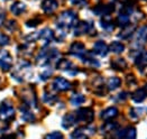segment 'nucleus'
<instances>
[{
	"label": "nucleus",
	"instance_id": "obj_1",
	"mask_svg": "<svg viewBox=\"0 0 147 139\" xmlns=\"http://www.w3.org/2000/svg\"><path fill=\"white\" fill-rule=\"evenodd\" d=\"M60 52L56 48H43L39 52L38 56H37V64L39 65H47L49 63L56 62L59 63L60 58Z\"/></svg>",
	"mask_w": 147,
	"mask_h": 139
},
{
	"label": "nucleus",
	"instance_id": "obj_2",
	"mask_svg": "<svg viewBox=\"0 0 147 139\" xmlns=\"http://www.w3.org/2000/svg\"><path fill=\"white\" fill-rule=\"evenodd\" d=\"M56 23H57V27L60 29L66 30V29H70L78 24V16L72 10H66V11H63L59 16Z\"/></svg>",
	"mask_w": 147,
	"mask_h": 139
},
{
	"label": "nucleus",
	"instance_id": "obj_3",
	"mask_svg": "<svg viewBox=\"0 0 147 139\" xmlns=\"http://www.w3.org/2000/svg\"><path fill=\"white\" fill-rule=\"evenodd\" d=\"M75 117H76V121L84 122V124H91L94 118V112L91 108H82L76 111Z\"/></svg>",
	"mask_w": 147,
	"mask_h": 139
},
{
	"label": "nucleus",
	"instance_id": "obj_4",
	"mask_svg": "<svg viewBox=\"0 0 147 139\" xmlns=\"http://www.w3.org/2000/svg\"><path fill=\"white\" fill-rule=\"evenodd\" d=\"M96 32L94 26L91 21H80L75 25V35L80 36V35H86V34H96L93 33Z\"/></svg>",
	"mask_w": 147,
	"mask_h": 139
},
{
	"label": "nucleus",
	"instance_id": "obj_5",
	"mask_svg": "<svg viewBox=\"0 0 147 139\" xmlns=\"http://www.w3.org/2000/svg\"><path fill=\"white\" fill-rule=\"evenodd\" d=\"M147 43V25L142 26L138 28L137 33H136L135 42H134V46L137 48L143 47Z\"/></svg>",
	"mask_w": 147,
	"mask_h": 139
},
{
	"label": "nucleus",
	"instance_id": "obj_6",
	"mask_svg": "<svg viewBox=\"0 0 147 139\" xmlns=\"http://www.w3.org/2000/svg\"><path fill=\"white\" fill-rule=\"evenodd\" d=\"M15 117V109L9 103H2L0 105V119L3 121H9Z\"/></svg>",
	"mask_w": 147,
	"mask_h": 139
},
{
	"label": "nucleus",
	"instance_id": "obj_7",
	"mask_svg": "<svg viewBox=\"0 0 147 139\" xmlns=\"http://www.w3.org/2000/svg\"><path fill=\"white\" fill-rule=\"evenodd\" d=\"M0 66L3 71H9L12 67V58L9 52L6 50L0 51Z\"/></svg>",
	"mask_w": 147,
	"mask_h": 139
},
{
	"label": "nucleus",
	"instance_id": "obj_8",
	"mask_svg": "<svg viewBox=\"0 0 147 139\" xmlns=\"http://www.w3.org/2000/svg\"><path fill=\"white\" fill-rule=\"evenodd\" d=\"M94 132H96V129L93 127L86 126L74 130L73 132L71 134V137L72 138H86L89 136H92Z\"/></svg>",
	"mask_w": 147,
	"mask_h": 139
},
{
	"label": "nucleus",
	"instance_id": "obj_9",
	"mask_svg": "<svg viewBox=\"0 0 147 139\" xmlns=\"http://www.w3.org/2000/svg\"><path fill=\"white\" fill-rule=\"evenodd\" d=\"M53 89L55 91H59V92H63V91H67L71 89V83L64 79V77H55L54 81H53V84H52Z\"/></svg>",
	"mask_w": 147,
	"mask_h": 139
},
{
	"label": "nucleus",
	"instance_id": "obj_10",
	"mask_svg": "<svg viewBox=\"0 0 147 139\" xmlns=\"http://www.w3.org/2000/svg\"><path fill=\"white\" fill-rule=\"evenodd\" d=\"M70 53L76 56V57H80V58H83V56L86 54V46L83 43H80V42H75L73 43L71 46H70Z\"/></svg>",
	"mask_w": 147,
	"mask_h": 139
},
{
	"label": "nucleus",
	"instance_id": "obj_11",
	"mask_svg": "<svg viewBox=\"0 0 147 139\" xmlns=\"http://www.w3.org/2000/svg\"><path fill=\"white\" fill-rule=\"evenodd\" d=\"M113 10H115V6L112 3H108V5H97L93 8V13H96V15H105V16H109Z\"/></svg>",
	"mask_w": 147,
	"mask_h": 139
},
{
	"label": "nucleus",
	"instance_id": "obj_12",
	"mask_svg": "<svg viewBox=\"0 0 147 139\" xmlns=\"http://www.w3.org/2000/svg\"><path fill=\"white\" fill-rule=\"evenodd\" d=\"M59 7L57 0H44L42 2V9L46 13H54Z\"/></svg>",
	"mask_w": 147,
	"mask_h": 139
},
{
	"label": "nucleus",
	"instance_id": "obj_13",
	"mask_svg": "<svg viewBox=\"0 0 147 139\" xmlns=\"http://www.w3.org/2000/svg\"><path fill=\"white\" fill-rule=\"evenodd\" d=\"M93 52L96 54H98L99 56H106L108 54V52H109V47L107 46V44L105 42L98 40L93 45Z\"/></svg>",
	"mask_w": 147,
	"mask_h": 139
},
{
	"label": "nucleus",
	"instance_id": "obj_14",
	"mask_svg": "<svg viewBox=\"0 0 147 139\" xmlns=\"http://www.w3.org/2000/svg\"><path fill=\"white\" fill-rule=\"evenodd\" d=\"M54 38V33L49 28H44L38 33V39H40L44 44H49L51 40Z\"/></svg>",
	"mask_w": 147,
	"mask_h": 139
},
{
	"label": "nucleus",
	"instance_id": "obj_15",
	"mask_svg": "<svg viewBox=\"0 0 147 139\" xmlns=\"http://www.w3.org/2000/svg\"><path fill=\"white\" fill-rule=\"evenodd\" d=\"M136 129L134 127H128L126 129L119 130L117 134V137H123V138H128V139H134L136 138Z\"/></svg>",
	"mask_w": 147,
	"mask_h": 139
},
{
	"label": "nucleus",
	"instance_id": "obj_16",
	"mask_svg": "<svg viewBox=\"0 0 147 139\" xmlns=\"http://www.w3.org/2000/svg\"><path fill=\"white\" fill-rule=\"evenodd\" d=\"M117 115H118V109L115 108V107H109V108H107L106 110L102 111L101 118L103 120H107L108 121V120H111V119L116 118Z\"/></svg>",
	"mask_w": 147,
	"mask_h": 139
},
{
	"label": "nucleus",
	"instance_id": "obj_17",
	"mask_svg": "<svg viewBox=\"0 0 147 139\" xmlns=\"http://www.w3.org/2000/svg\"><path fill=\"white\" fill-rule=\"evenodd\" d=\"M135 64L136 66L139 68V70H144L147 66V52H143V53H139L137 56L135 57Z\"/></svg>",
	"mask_w": 147,
	"mask_h": 139
},
{
	"label": "nucleus",
	"instance_id": "obj_18",
	"mask_svg": "<svg viewBox=\"0 0 147 139\" xmlns=\"http://www.w3.org/2000/svg\"><path fill=\"white\" fill-rule=\"evenodd\" d=\"M75 122H78L75 114H72V113L65 114L64 118H63V120H62V126L64 127L65 129H67V128H71Z\"/></svg>",
	"mask_w": 147,
	"mask_h": 139
},
{
	"label": "nucleus",
	"instance_id": "obj_19",
	"mask_svg": "<svg viewBox=\"0 0 147 139\" xmlns=\"http://www.w3.org/2000/svg\"><path fill=\"white\" fill-rule=\"evenodd\" d=\"M20 111H22V118L24 119L25 121H27V122H33V121L35 120V115H34L33 112H30V110L28 109V105H27V104L20 108Z\"/></svg>",
	"mask_w": 147,
	"mask_h": 139
},
{
	"label": "nucleus",
	"instance_id": "obj_20",
	"mask_svg": "<svg viewBox=\"0 0 147 139\" xmlns=\"http://www.w3.org/2000/svg\"><path fill=\"white\" fill-rule=\"evenodd\" d=\"M146 97H147V94H146V92H145V90L138 89V90H136L135 92L133 93L131 99H133V101L136 102V103H140V102H143L146 99Z\"/></svg>",
	"mask_w": 147,
	"mask_h": 139
},
{
	"label": "nucleus",
	"instance_id": "obj_21",
	"mask_svg": "<svg viewBox=\"0 0 147 139\" xmlns=\"http://www.w3.org/2000/svg\"><path fill=\"white\" fill-rule=\"evenodd\" d=\"M120 85H121V80L119 77H117V76H112V77H110L107 81V88L110 91H113V90L118 89Z\"/></svg>",
	"mask_w": 147,
	"mask_h": 139
},
{
	"label": "nucleus",
	"instance_id": "obj_22",
	"mask_svg": "<svg viewBox=\"0 0 147 139\" xmlns=\"http://www.w3.org/2000/svg\"><path fill=\"white\" fill-rule=\"evenodd\" d=\"M10 10H11V13L13 15H17L18 16V15L23 13L26 10V5H25L24 2L17 1V2H15L11 7H10Z\"/></svg>",
	"mask_w": 147,
	"mask_h": 139
},
{
	"label": "nucleus",
	"instance_id": "obj_23",
	"mask_svg": "<svg viewBox=\"0 0 147 139\" xmlns=\"http://www.w3.org/2000/svg\"><path fill=\"white\" fill-rule=\"evenodd\" d=\"M127 66V63L123 58H116L111 62V67L113 70H117V71H123Z\"/></svg>",
	"mask_w": 147,
	"mask_h": 139
},
{
	"label": "nucleus",
	"instance_id": "obj_24",
	"mask_svg": "<svg viewBox=\"0 0 147 139\" xmlns=\"http://www.w3.org/2000/svg\"><path fill=\"white\" fill-rule=\"evenodd\" d=\"M100 25H101V27H102L105 30H107V32H112V30H113V28H115V24H113V21L111 20L109 17H107V16H106L103 19H101Z\"/></svg>",
	"mask_w": 147,
	"mask_h": 139
},
{
	"label": "nucleus",
	"instance_id": "obj_25",
	"mask_svg": "<svg viewBox=\"0 0 147 139\" xmlns=\"http://www.w3.org/2000/svg\"><path fill=\"white\" fill-rule=\"evenodd\" d=\"M134 30H135V26L127 25L125 26V29H123L118 36L120 38H123V39H127V38H129L130 36L134 35Z\"/></svg>",
	"mask_w": 147,
	"mask_h": 139
},
{
	"label": "nucleus",
	"instance_id": "obj_26",
	"mask_svg": "<svg viewBox=\"0 0 147 139\" xmlns=\"http://www.w3.org/2000/svg\"><path fill=\"white\" fill-rule=\"evenodd\" d=\"M118 127H119L118 124L108 121L107 124H105L103 126L101 127V131H102V134H109V132H112V131H116Z\"/></svg>",
	"mask_w": 147,
	"mask_h": 139
},
{
	"label": "nucleus",
	"instance_id": "obj_27",
	"mask_svg": "<svg viewBox=\"0 0 147 139\" xmlns=\"http://www.w3.org/2000/svg\"><path fill=\"white\" fill-rule=\"evenodd\" d=\"M109 50L115 54H121L125 51V45L120 42H113L109 46Z\"/></svg>",
	"mask_w": 147,
	"mask_h": 139
},
{
	"label": "nucleus",
	"instance_id": "obj_28",
	"mask_svg": "<svg viewBox=\"0 0 147 139\" xmlns=\"http://www.w3.org/2000/svg\"><path fill=\"white\" fill-rule=\"evenodd\" d=\"M71 104L74 105V107H76V105H80V104H82L83 102L86 101V97L83 95V94H81V93H75L72 95V98H71Z\"/></svg>",
	"mask_w": 147,
	"mask_h": 139
},
{
	"label": "nucleus",
	"instance_id": "obj_29",
	"mask_svg": "<svg viewBox=\"0 0 147 139\" xmlns=\"http://www.w3.org/2000/svg\"><path fill=\"white\" fill-rule=\"evenodd\" d=\"M57 67L63 71H69V70L73 68V63L69 60H60L57 63Z\"/></svg>",
	"mask_w": 147,
	"mask_h": 139
},
{
	"label": "nucleus",
	"instance_id": "obj_30",
	"mask_svg": "<svg viewBox=\"0 0 147 139\" xmlns=\"http://www.w3.org/2000/svg\"><path fill=\"white\" fill-rule=\"evenodd\" d=\"M83 62L86 64H88V65H91V66H93V67H99V65H100V63H99V61H97L94 57H92L91 55H88L86 56V54L83 56Z\"/></svg>",
	"mask_w": 147,
	"mask_h": 139
},
{
	"label": "nucleus",
	"instance_id": "obj_31",
	"mask_svg": "<svg viewBox=\"0 0 147 139\" xmlns=\"http://www.w3.org/2000/svg\"><path fill=\"white\" fill-rule=\"evenodd\" d=\"M144 113V108H134V109H130L129 111V115L133 118V119H138L139 117H142Z\"/></svg>",
	"mask_w": 147,
	"mask_h": 139
},
{
	"label": "nucleus",
	"instance_id": "obj_32",
	"mask_svg": "<svg viewBox=\"0 0 147 139\" xmlns=\"http://www.w3.org/2000/svg\"><path fill=\"white\" fill-rule=\"evenodd\" d=\"M43 100L46 103H49V104H53L54 102L57 100V97L54 95V94H51V93H45L43 95Z\"/></svg>",
	"mask_w": 147,
	"mask_h": 139
},
{
	"label": "nucleus",
	"instance_id": "obj_33",
	"mask_svg": "<svg viewBox=\"0 0 147 139\" xmlns=\"http://www.w3.org/2000/svg\"><path fill=\"white\" fill-rule=\"evenodd\" d=\"M40 18H33V19H29V20H27V23H26V25L28 26V27H36V26H38L39 24H40Z\"/></svg>",
	"mask_w": 147,
	"mask_h": 139
},
{
	"label": "nucleus",
	"instance_id": "obj_34",
	"mask_svg": "<svg viewBox=\"0 0 147 139\" xmlns=\"http://www.w3.org/2000/svg\"><path fill=\"white\" fill-rule=\"evenodd\" d=\"M71 5L73 6H78V7H84L86 6V0H69Z\"/></svg>",
	"mask_w": 147,
	"mask_h": 139
},
{
	"label": "nucleus",
	"instance_id": "obj_35",
	"mask_svg": "<svg viewBox=\"0 0 147 139\" xmlns=\"http://www.w3.org/2000/svg\"><path fill=\"white\" fill-rule=\"evenodd\" d=\"M46 138H51V139H59V138H63V135L59 131H53L51 134H47L46 135Z\"/></svg>",
	"mask_w": 147,
	"mask_h": 139
},
{
	"label": "nucleus",
	"instance_id": "obj_36",
	"mask_svg": "<svg viewBox=\"0 0 147 139\" xmlns=\"http://www.w3.org/2000/svg\"><path fill=\"white\" fill-rule=\"evenodd\" d=\"M8 44H9V37L7 35H5V34H1L0 35V45L1 46H6Z\"/></svg>",
	"mask_w": 147,
	"mask_h": 139
},
{
	"label": "nucleus",
	"instance_id": "obj_37",
	"mask_svg": "<svg viewBox=\"0 0 147 139\" xmlns=\"http://www.w3.org/2000/svg\"><path fill=\"white\" fill-rule=\"evenodd\" d=\"M38 39V33H34V34H30V35H28L27 37H26V40L27 42H35Z\"/></svg>",
	"mask_w": 147,
	"mask_h": 139
},
{
	"label": "nucleus",
	"instance_id": "obj_38",
	"mask_svg": "<svg viewBox=\"0 0 147 139\" xmlns=\"http://www.w3.org/2000/svg\"><path fill=\"white\" fill-rule=\"evenodd\" d=\"M7 28H8V29H10V30L16 29V28H17V24H16V21H15V20H10V21L7 24Z\"/></svg>",
	"mask_w": 147,
	"mask_h": 139
},
{
	"label": "nucleus",
	"instance_id": "obj_39",
	"mask_svg": "<svg viewBox=\"0 0 147 139\" xmlns=\"http://www.w3.org/2000/svg\"><path fill=\"white\" fill-rule=\"evenodd\" d=\"M136 82H137V81H136V79H135V77H134L133 75H131V74H130V75L127 76V83H128V84L133 85V84H135Z\"/></svg>",
	"mask_w": 147,
	"mask_h": 139
},
{
	"label": "nucleus",
	"instance_id": "obj_40",
	"mask_svg": "<svg viewBox=\"0 0 147 139\" xmlns=\"http://www.w3.org/2000/svg\"><path fill=\"white\" fill-rule=\"evenodd\" d=\"M51 74H52V71L47 70L46 72H44V73H42V74H40V79H42V80H47Z\"/></svg>",
	"mask_w": 147,
	"mask_h": 139
},
{
	"label": "nucleus",
	"instance_id": "obj_41",
	"mask_svg": "<svg viewBox=\"0 0 147 139\" xmlns=\"http://www.w3.org/2000/svg\"><path fill=\"white\" fill-rule=\"evenodd\" d=\"M127 97H128V95H127V93H126V92H121V93H119V94H118V99H119V100H121V101H125V100L127 99Z\"/></svg>",
	"mask_w": 147,
	"mask_h": 139
},
{
	"label": "nucleus",
	"instance_id": "obj_42",
	"mask_svg": "<svg viewBox=\"0 0 147 139\" xmlns=\"http://www.w3.org/2000/svg\"><path fill=\"white\" fill-rule=\"evenodd\" d=\"M5 13L2 11V10H0V26L3 24V20H5Z\"/></svg>",
	"mask_w": 147,
	"mask_h": 139
},
{
	"label": "nucleus",
	"instance_id": "obj_43",
	"mask_svg": "<svg viewBox=\"0 0 147 139\" xmlns=\"http://www.w3.org/2000/svg\"><path fill=\"white\" fill-rule=\"evenodd\" d=\"M145 92H146V94H147V84H146V87H145Z\"/></svg>",
	"mask_w": 147,
	"mask_h": 139
},
{
	"label": "nucleus",
	"instance_id": "obj_44",
	"mask_svg": "<svg viewBox=\"0 0 147 139\" xmlns=\"http://www.w3.org/2000/svg\"><path fill=\"white\" fill-rule=\"evenodd\" d=\"M5 1H8V0H5Z\"/></svg>",
	"mask_w": 147,
	"mask_h": 139
},
{
	"label": "nucleus",
	"instance_id": "obj_45",
	"mask_svg": "<svg viewBox=\"0 0 147 139\" xmlns=\"http://www.w3.org/2000/svg\"><path fill=\"white\" fill-rule=\"evenodd\" d=\"M143 1H146V0H143Z\"/></svg>",
	"mask_w": 147,
	"mask_h": 139
}]
</instances>
